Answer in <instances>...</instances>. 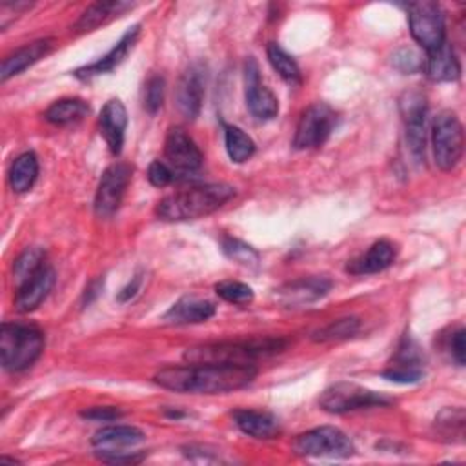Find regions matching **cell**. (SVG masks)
<instances>
[{
	"instance_id": "cell-14",
	"label": "cell",
	"mask_w": 466,
	"mask_h": 466,
	"mask_svg": "<svg viewBox=\"0 0 466 466\" xmlns=\"http://www.w3.org/2000/svg\"><path fill=\"white\" fill-rule=\"evenodd\" d=\"M164 155L167 160V166L173 169V173L189 175L200 169L202 166V153L195 140L180 127H171L166 135L164 144Z\"/></svg>"
},
{
	"instance_id": "cell-18",
	"label": "cell",
	"mask_w": 466,
	"mask_h": 466,
	"mask_svg": "<svg viewBox=\"0 0 466 466\" xmlns=\"http://www.w3.org/2000/svg\"><path fill=\"white\" fill-rule=\"evenodd\" d=\"M140 35V24H135L131 27H127V31L120 36V40L104 55L100 56L96 62L93 64H87L84 67H78L75 69V76L80 78V80H91L93 76H98V75H104V73H109L113 71L118 64H122V60L127 56V53L131 51V47L135 46L137 38Z\"/></svg>"
},
{
	"instance_id": "cell-37",
	"label": "cell",
	"mask_w": 466,
	"mask_h": 466,
	"mask_svg": "<svg viewBox=\"0 0 466 466\" xmlns=\"http://www.w3.org/2000/svg\"><path fill=\"white\" fill-rule=\"evenodd\" d=\"M442 350L448 353V357L457 366H464L466 344H464V328L462 326H459L457 329H450V333L442 337Z\"/></svg>"
},
{
	"instance_id": "cell-26",
	"label": "cell",
	"mask_w": 466,
	"mask_h": 466,
	"mask_svg": "<svg viewBox=\"0 0 466 466\" xmlns=\"http://www.w3.org/2000/svg\"><path fill=\"white\" fill-rule=\"evenodd\" d=\"M133 4L129 2H120V0H113V2H95L91 5H87L82 15L78 16V20L75 22V31L78 33H86V31H93L98 25L106 24L107 20L118 16L120 13H124L126 9H131Z\"/></svg>"
},
{
	"instance_id": "cell-41",
	"label": "cell",
	"mask_w": 466,
	"mask_h": 466,
	"mask_svg": "<svg viewBox=\"0 0 466 466\" xmlns=\"http://www.w3.org/2000/svg\"><path fill=\"white\" fill-rule=\"evenodd\" d=\"M140 275H135L133 279H131V282L120 291V295H118V300L120 302H126V300H129L137 291H138V286H140Z\"/></svg>"
},
{
	"instance_id": "cell-4",
	"label": "cell",
	"mask_w": 466,
	"mask_h": 466,
	"mask_svg": "<svg viewBox=\"0 0 466 466\" xmlns=\"http://www.w3.org/2000/svg\"><path fill=\"white\" fill-rule=\"evenodd\" d=\"M44 351V333L27 324L4 322L0 328V360L7 371H24Z\"/></svg>"
},
{
	"instance_id": "cell-21",
	"label": "cell",
	"mask_w": 466,
	"mask_h": 466,
	"mask_svg": "<svg viewBox=\"0 0 466 466\" xmlns=\"http://www.w3.org/2000/svg\"><path fill=\"white\" fill-rule=\"evenodd\" d=\"M53 47V38H40L29 44H24L22 47L15 49L2 60L0 67V80L5 82L7 78L20 75L24 69L44 58Z\"/></svg>"
},
{
	"instance_id": "cell-9",
	"label": "cell",
	"mask_w": 466,
	"mask_h": 466,
	"mask_svg": "<svg viewBox=\"0 0 466 466\" xmlns=\"http://www.w3.org/2000/svg\"><path fill=\"white\" fill-rule=\"evenodd\" d=\"M408 149L417 164L424 162L426 151V96L419 89H408L399 98Z\"/></svg>"
},
{
	"instance_id": "cell-19",
	"label": "cell",
	"mask_w": 466,
	"mask_h": 466,
	"mask_svg": "<svg viewBox=\"0 0 466 466\" xmlns=\"http://www.w3.org/2000/svg\"><path fill=\"white\" fill-rule=\"evenodd\" d=\"M144 441V433L135 428V426H104L100 428L93 439L91 444L98 450L96 455L100 459H106L109 455H116V453H124V448L135 446L138 442Z\"/></svg>"
},
{
	"instance_id": "cell-20",
	"label": "cell",
	"mask_w": 466,
	"mask_h": 466,
	"mask_svg": "<svg viewBox=\"0 0 466 466\" xmlns=\"http://www.w3.org/2000/svg\"><path fill=\"white\" fill-rule=\"evenodd\" d=\"M126 126H127V111L124 104L118 98L107 100L98 116V129L113 155H118L122 151Z\"/></svg>"
},
{
	"instance_id": "cell-1",
	"label": "cell",
	"mask_w": 466,
	"mask_h": 466,
	"mask_svg": "<svg viewBox=\"0 0 466 466\" xmlns=\"http://www.w3.org/2000/svg\"><path fill=\"white\" fill-rule=\"evenodd\" d=\"M257 377L251 364H184L155 373V382L177 393L217 395L246 388Z\"/></svg>"
},
{
	"instance_id": "cell-11",
	"label": "cell",
	"mask_w": 466,
	"mask_h": 466,
	"mask_svg": "<svg viewBox=\"0 0 466 466\" xmlns=\"http://www.w3.org/2000/svg\"><path fill=\"white\" fill-rule=\"evenodd\" d=\"M131 180V167L126 162L111 164L100 177L95 193V213L100 218H109L120 208L122 197Z\"/></svg>"
},
{
	"instance_id": "cell-33",
	"label": "cell",
	"mask_w": 466,
	"mask_h": 466,
	"mask_svg": "<svg viewBox=\"0 0 466 466\" xmlns=\"http://www.w3.org/2000/svg\"><path fill=\"white\" fill-rule=\"evenodd\" d=\"M46 264V253L42 248H27L13 266V275L18 284L27 280L31 275H35L42 266Z\"/></svg>"
},
{
	"instance_id": "cell-2",
	"label": "cell",
	"mask_w": 466,
	"mask_h": 466,
	"mask_svg": "<svg viewBox=\"0 0 466 466\" xmlns=\"http://www.w3.org/2000/svg\"><path fill=\"white\" fill-rule=\"evenodd\" d=\"M235 197V187L224 182L200 184L164 197L155 213L166 222L195 220L220 209L228 200Z\"/></svg>"
},
{
	"instance_id": "cell-6",
	"label": "cell",
	"mask_w": 466,
	"mask_h": 466,
	"mask_svg": "<svg viewBox=\"0 0 466 466\" xmlns=\"http://www.w3.org/2000/svg\"><path fill=\"white\" fill-rule=\"evenodd\" d=\"M393 404V399L368 390L364 386H359L355 382H335L329 388H326L319 397V406L328 413H348L362 408H373V406H390Z\"/></svg>"
},
{
	"instance_id": "cell-25",
	"label": "cell",
	"mask_w": 466,
	"mask_h": 466,
	"mask_svg": "<svg viewBox=\"0 0 466 466\" xmlns=\"http://www.w3.org/2000/svg\"><path fill=\"white\" fill-rule=\"evenodd\" d=\"M424 69L433 82H455L461 76V64L451 44L444 42L430 51L424 58Z\"/></svg>"
},
{
	"instance_id": "cell-12",
	"label": "cell",
	"mask_w": 466,
	"mask_h": 466,
	"mask_svg": "<svg viewBox=\"0 0 466 466\" xmlns=\"http://www.w3.org/2000/svg\"><path fill=\"white\" fill-rule=\"evenodd\" d=\"M244 98L249 113L258 120H271L279 113V100L260 80V69L253 56L244 62Z\"/></svg>"
},
{
	"instance_id": "cell-38",
	"label": "cell",
	"mask_w": 466,
	"mask_h": 466,
	"mask_svg": "<svg viewBox=\"0 0 466 466\" xmlns=\"http://www.w3.org/2000/svg\"><path fill=\"white\" fill-rule=\"evenodd\" d=\"M391 64L402 73H415L424 67V58H420L411 47H400L393 53Z\"/></svg>"
},
{
	"instance_id": "cell-7",
	"label": "cell",
	"mask_w": 466,
	"mask_h": 466,
	"mask_svg": "<svg viewBox=\"0 0 466 466\" xmlns=\"http://www.w3.org/2000/svg\"><path fill=\"white\" fill-rule=\"evenodd\" d=\"M408 25L413 40L426 49H437L446 42L444 13L439 4L430 0L408 4Z\"/></svg>"
},
{
	"instance_id": "cell-27",
	"label": "cell",
	"mask_w": 466,
	"mask_h": 466,
	"mask_svg": "<svg viewBox=\"0 0 466 466\" xmlns=\"http://www.w3.org/2000/svg\"><path fill=\"white\" fill-rule=\"evenodd\" d=\"M9 186L15 193H25L33 187L38 177V158L33 151L18 155L9 167Z\"/></svg>"
},
{
	"instance_id": "cell-39",
	"label": "cell",
	"mask_w": 466,
	"mask_h": 466,
	"mask_svg": "<svg viewBox=\"0 0 466 466\" xmlns=\"http://www.w3.org/2000/svg\"><path fill=\"white\" fill-rule=\"evenodd\" d=\"M175 178L173 169L167 166V162L162 160H153L147 167V180L157 186V187H164L167 184H171Z\"/></svg>"
},
{
	"instance_id": "cell-15",
	"label": "cell",
	"mask_w": 466,
	"mask_h": 466,
	"mask_svg": "<svg viewBox=\"0 0 466 466\" xmlns=\"http://www.w3.org/2000/svg\"><path fill=\"white\" fill-rule=\"evenodd\" d=\"M382 377L400 384L419 382L424 377V357L420 348L411 337H404L390 360L388 368L382 371Z\"/></svg>"
},
{
	"instance_id": "cell-13",
	"label": "cell",
	"mask_w": 466,
	"mask_h": 466,
	"mask_svg": "<svg viewBox=\"0 0 466 466\" xmlns=\"http://www.w3.org/2000/svg\"><path fill=\"white\" fill-rule=\"evenodd\" d=\"M331 286L333 282L328 277H320V275L300 277L275 289V300L282 308H302L326 297Z\"/></svg>"
},
{
	"instance_id": "cell-3",
	"label": "cell",
	"mask_w": 466,
	"mask_h": 466,
	"mask_svg": "<svg viewBox=\"0 0 466 466\" xmlns=\"http://www.w3.org/2000/svg\"><path fill=\"white\" fill-rule=\"evenodd\" d=\"M286 342L282 339H251L242 342H215L193 346L184 351L187 364H251L260 357L282 351Z\"/></svg>"
},
{
	"instance_id": "cell-5",
	"label": "cell",
	"mask_w": 466,
	"mask_h": 466,
	"mask_svg": "<svg viewBox=\"0 0 466 466\" xmlns=\"http://www.w3.org/2000/svg\"><path fill=\"white\" fill-rule=\"evenodd\" d=\"M431 146L439 169L451 171L459 164L464 151V131L453 111L444 109L435 116L431 126Z\"/></svg>"
},
{
	"instance_id": "cell-36",
	"label": "cell",
	"mask_w": 466,
	"mask_h": 466,
	"mask_svg": "<svg viewBox=\"0 0 466 466\" xmlns=\"http://www.w3.org/2000/svg\"><path fill=\"white\" fill-rule=\"evenodd\" d=\"M164 87H166V82L160 75H155L146 82L142 104L149 115H155L160 109V106L164 102Z\"/></svg>"
},
{
	"instance_id": "cell-31",
	"label": "cell",
	"mask_w": 466,
	"mask_h": 466,
	"mask_svg": "<svg viewBox=\"0 0 466 466\" xmlns=\"http://www.w3.org/2000/svg\"><path fill=\"white\" fill-rule=\"evenodd\" d=\"M268 60L271 67L288 82V84H300V69L293 56H289L279 44L269 42L266 47Z\"/></svg>"
},
{
	"instance_id": "cell-10",
	"label": "cell",
	"mask_w": 466,
	"mask_h": 466,
	"mask_svg": "<svg viewBox=\"0 0 466 466\" xmlns=\"http://www.w3.org/2000/svg\"><path fill=\"white\" fill-rule=\"evenodd\" d=\"M335 124H337V115L328 104L324 102L311 104L302 111L299 118L295 137H293V147L311 149V147L322 146L331 135Z\"/></svg>"
},
{
	"instance_id": "cell-23",
	"label": "cell",
	"mask_w": 466,
	"mask_h": 466,
	"mask_svg": "<svg viewBox=\"0 0 466 466\" xmlns=\"http://www.w3.org/2000/svg\"><path fill=\"white\" fill-rule=\"evenodd\" d=\"M215 315V304L206 299L182 297L166 313L164 322L167 324H198L206 322Z\"/></svg>"
},
{
	"instance_id": "cell-34",
	"label": "cell",
	"mask_w": 466,
	"mask_h": 466,
	"mask_svg": "<svg viewBox=\"0 0 466 466\" xmlns=\"http://www.w3.org/2000/svg\"><path fill=\"white\" fill-rule=\"evenodd\" d=\"M222 251L235 262L246 266V268H258V253L246 242L238 240V238H231L226 237L222 238Z\"/></svg>"
},
{
	"instance_id": "cell-32",
	"label": "cell",
	"mask_w": 466,
	"mask_h": 466,
	"mask_svg": "<svg viewBox=\"0 0 466 466\" xmlns=\"http://www.w3.org/2000/svg\"><path fill=\"white\" fill-rule=\"evenodd\" d=\"M360 328V319L357 317H342L337 319L333 322H329L328 326L317 329L313 333V340L315 342H339V340H346L350 337H353Z\"/></svg>"
},
{
	"instance_id": "cell-40",
	"label": "cell",
	"mask_w": 466,
	"mask_h": 466,
	"mask_svg": "<svg viewBox=\"0 0 466 466\" xmlns=\"http://www.w3.org/2000/svg\"><path fill=\"white\" fill-rule=\"evenodd\" d=\"M84 419H89V420H102V422H111V420H116L124 415V411L116 406H95V408H87L80 413Z\"/></svg>"
},
{
	"instance_id": "cell-30",
	"label": "cell",
	"mask_w": 466,
	"mask_h": 466,
	"mask_svg": "<svg viewBox=\"0 0 466 466\" xmlns=\"http://www.w3.org/2000/svg\"><path fill=\"white\" fill-rule=\"evenodd\" d=\"M224 144L228 157L237 164L246 162L255 153V142L237 126L224 124Z\"/></svg>"
},
{
	"instance_id": "cell-24",
	"label": "cell",
	"mask_w": 466,
	"mask_h": 466,
	"mask_svg": "<svg viewBox=\"0 0 466 466\" xmlns=\"http://www.w3.org/2000/svg\"><path fill=\"white\" fill-rule=\"evenodd\" d=\"M233 420L237 428L253 439H273L280 433L277 417L260 410H235Z\"/></svg>"
},
{
	"instance_id": "cell-8",
	"label": "cell",
	"mask_w": 466,
	"mask_h": 466,
	"mask_svg": "<svg viewBox=\"0 0 466 466\" xmlns=\"http://www.w3.org/2000/svg\"><path fill=\"white\" fill-rule=\"evenodd\" d=\"M293 450L306 457L346 459L355 453L351 439L335 426H319L297 435Z\"/></svg>"
},
{
	"instance_id": "cell-22",
	"label": "cell",
	"mask_w": 466,
	"mask_h": 466,
	"mask_svg": "<svg viewBox=\"0 0 466 466\" xmlns=\"http://www.w3.org/2000/svg\"><path fill=\"white\" fill-rule=\"evenodd\" d=\"M395 257H397L395 244H391L390 240H377L370 246V249L366 253L353 258L346 269L351 275L379 273V271H384L386 268H390L395 262Z\"/></svg>"
},
{
	"instance_id": "cell-29",
	"label": "cell",
	"mask_w": 466,
	"mask_h": 466,
	"mask_svg": "<svg viewBox=\"0 0 466 466\" xmlns=\"http://www.w3.org/2000/svg\"><path fill=\"white\" fill-rule=\"evenodd\" d=\"M89 113V104L82 98H60L53 102L44 116L47 122L55 126H69L75 122H80Z\"/></svg>"
},
{
	"instance_id": "cell-16",
	"label": "cell",
	"mask_w": 466,
	"mask_h": 466,
	"mask_svg": "<svg viewBox=\"0 0 466 466\" xmlns=\"http://www.w3.org/2000/svg\"><path fill=\"white\" fill-rule=\"evenodd\" d=\"M204 86L206 71L200 64H191L178 78L175 87V106L184 118L195 120L198 116L204 98Z\"/></svg>"
},
{
	"instance_id": "cell-17",
	"label": "cell",
	"mask_w": 466,
	"mask_h": 466,
	"mask_svg": "<svg viewBox=\"0 0 466 466\" xmlns=\"http://www.w3.org/2000/svg\"><path fill=\"white\" fill-rule=\"evenodd\" d=\"M53 284H55V269L46 262L35 275H31L27 280L18 284L16 297H15L16 311L29 313L36 309L53 289Z\"/></svg>"
},
{
	"instance_id": "cell-35",
	"label": "cell",
	"mask_w": 466,
	"mask_h": 466,
	"mask_svg": "<svg viewBox=\"0 0 466 466\" xmlns=\"http://www.w3.org/2000/svg\"><path fill=\"white\" fill-rule=\"evenodd\" d=\"M215 291L220 299L238 306H246L253 300V289L248 284L238 280H222L215 284Z\"/></svg>"
},
{
	"instance_id": "cell-28",
	"label": "cell",
	"mask_w": 466,
	"mask_h": 466,
	"mask_svg": "<svg viewBox=\"0 0 466 466\" xmlns=\"http://www.w3.org/2000/svg\"><path fill=\"white\" fill-rule=\"evenodd\" d=\"M464 424H466V413L464 408H444L437 413L433 430L437 437L444 442H464Z\"/></svg>"
}]
</instances>
